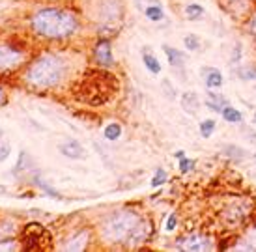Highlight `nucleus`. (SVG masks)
I'll list each match as a JSON object with an SVG mask.
<instances>
[{
	"instance_id": "nucleus-1",
	"label": "nucleus",
	"mask_w": 256,
	"mask_h": 252,
	"mask_svg": "<svg viewBox=\"0 0 256 252\" xmlns=\"http://www.w3.org/2000/svg\"><path fill=\"white\" fill-rule=\"evenodd\" d=\"M30 26L36 36L47 40H65L73 36L79 28L77 15L60 8H45L34 13L30 19Z\"/></svg>"
},
{
	"instance_id": "nucleus-2",
	"label": "nucleus",
	"mask_w": 256,
	"mask_h": 252,
	"mask_svg": "<svg viewBox=\"0 0 256 252\" xmlns=\"http://www.w3.org/2000/svg\"><path fill=\"white\" fill-rule=\"evenodd\" d=\"M118 92V81L114 75L107 71H88V73L77 83L73 95L77 101L90 106L105 105L112 99V95Z\"/></svg>"
},
{
	"instance_id": "nucleus-3",
	"label": "nucleus",
	"mask_w": 256,
	"mask_h": 252,
	"mask_svg": "<svg viewBox=\"0 0 256 252\" xmlns=\"http://www.w3.org/2000/svg\"><path fill=\"white\" fill-rule=\"evenodd\" d=\"M65 62L56 54L45 53L30 62L24 73V81L34 88H53L64 79Z\"/></svg>"
},
{
	"instance_id": "nucleus-4",
	"label": "nucleus",
	"mask_w": 256,
	"mask_h": 252,
	"mask_svg": "<svg viewBox=\"0 0 256 252\" xmlns=\"http://www.w3.org/2000/svg\"><path fill=\"white\" fill-rule=\"evenodd\" d=\"M142 221L139 213L129 210H122L112 213L110 217H107L103 224H101V237L107 243H128L131 233L135 230V226Z\"/></svg>"
},
{
	"instance_id": "nucleus-5",
	"label": "nucleus",
	"mask_w": 256,
	"mask_h": 252,
	"mask_svg": "<svg viewBox=\"0 0 256 252\" xmlns=\"http://www.w3.org/2000/svg\"><path fill=\"white\" fill-rule=\"evenodd\" d=\"M176 249L189 252H202V251H212L213 243L210 241V237H206L204 233H187V235H182L176 241Z\"/></svg>"
},
{
	"instance_id": "nucleus-6",
	"label": "nucleus",
	"mask_w": 256,
	"mask_h": 252,
	"mask_svg": "<svg viewBox=\"0 0 256 252\" xmlns=\"http://www.w3.org/2000/svg\"><path fill=\"white\" fill-rule=\"evenodd\" d=\"M24 62V53L15 49L13 45L2 43L0 45V71H10Z\"/></svg>"
},
{
	"instance_id": "nucleus-7",
	"label": "nucleus",
	"mask_w": 256,
	"mask_h": 252,
	"mask_svg": "<svg viewBox=\"0 0 256 252\" xmlns=\"http://www.w3.org/2000/svg\"><path fill=\"white\" fill-rule=\"evenodd\" d=\"M49 233V231L43 228L40 222H30L26 224V228L22 230V245L26 251H36L40 249V243H42V235Z\"/></svg>"
},
{
	"instance_id": "nucleus-8",
	"label": "nucleus",
	"mask_w": 256,
	"mask_h": 252,
	"mask_svg": "<svg viewBox=\"0 0 256 252\" xmlns=\"http://www.w3.org/2000/svg\"><path fill=\"white\" fill-rule=\"evenodd\" d=\"M249 213H251L249 202L247 200H237V202H234L232 206H228L223 211V219L228 224H239V222L245 221V217Z\"/></svg>"
},
{
	"instance_id": "nucleus-9",
	"label": "nucleus",
	"mask_w": 256,
	"mask_h": 252,
	"mask_svg": "<svg viewBox=\"0 0 256 252\" xmlns=\"http://www.w3.org/2000/svg\"><path fill=\"white\" fill-rule=\"evenodd\" d=\"M94 60L103 67H110L114 63V56H112V47L108 40H99L94 45Z\"/></svg>"
},
{
	"instance_id": "nucleus-10",
	"label": "nucleus",
	"mask_w": 256,
	"mask_h": 252,
	"mask_svg": "<svg viewBox=\"0 0 256 252\" xmlns=\"http://www.w3.org/2000/svg\"><path fill=\"white\" fill-rule=\"evenodd\" d=\"M58 149H60L62 155H65V157L69 159H86V151L85 147H83V144H79L73 138H69V140H65L62 144H58Z\"/></svg>"
},
{
	"instance_id": "nucleus-11",
	"label": "nucleus",
	"mask_w": 256,
	"mask_h": 252,
	"mask_svg": "<svg viewBox=\"0 0 256 252\" xmlns=\"http://www.w3.org/2000/svg\"><path fill=\"white\" fill-rule=\"evenodd\" d=\"M202 79L208 90H217V88H221L224 83L223 73H221L217 67H202Z\"/></svg>"
},
{
	"instance_id": "nucleus-12",
	"label": "nucleus",
	"mask_w": 256,
	"mask_h": 252,
	"mask_svg": "<svg viewBox=\"0 0 256 252\" xmlns=\"http://www.w3.org/2000/svg\"><path fill=\"white\" fill-rule=\"evenodd\" d=\"M122 15V6L118 0H105L101 2V10H99V17L103 21H114V19H120Z\"/></svg>"
},
{
	"instance_id": "nucleus-13",
	"label": "nucleus",
	"mask_w": 256,
	"mask_h": 252,
	"mask_svg": "<svg viewBox=\"0 0 256 252\" xmlns=\"http://www.w3.org/2000/svg\"><path fill=\"white\" fill-rule=\"evenodd\" d=\"M226 105H230V103H228V99H226L223 94L208 92V95H206V106H208L210 110H213V112H219V114H221Z\"/></svg>"
},
{
	"instance_id": "nucleus-14",
	"label": "nucleus",
	"mask_w": 256,
	"mask_h": 252,
	"mask_svg": "<svg viewBox=\"0 0 256 252\" xmlns=\"http://www.w3.org/2000/svg\"><path fill=\"white\" fill-rule=\"evenodd\" d=\"M149 235V222L146 221H140L137 226H135V230H133V233H131V237H129L128 245H140V243H144L146 239H148Z\"/></svg>"
},
{
	"instance_id": "nucleus-15",
	"label": "nucleus",
	"mask_w": 256,
	"mask_h": 252,
	"mask_svg": "<svg viewBox=\"0 0 256 252\" xmlns=\"http://www.w3.org/2000/svg\"><path fill=\"white\" fill-rule=\"evenodd\" d=\"M182 106L187 114H196L198 108H200L198 94H194V92H185V94L182 95Z\"/></svg>"
},
{
	"instance_id": "nucleus-16",
	"label": "nucleus",
	"mask_w": 256,
	"mask_h": 252,
	"mask_svg": "<svg viewBox=\"0 0 256 252\" xmlns=\"http://www.w3.org/2000/svg\"><path fill=\"white\" fill-rule=\"evenodd\" d=\"M163 51L167 54L169 63H171L172 67H183V63H185V54H183L182 51H178V49H174V47H169V45H163Z\"/></svg>"
},
{
	"instance_id": "nucleus-17",
	"label": "nucleus",
	"mask_w": 256,
	"mask_h": 252,
	"mask_svg": "<svg viewBox=\"0 0 256 252\" xmlns=\"http://www.w3.org/2000/svg\"><path fill=\"white\" fill-rule=\"evenodd\" d=\"M86 241H88V231L81 230L75 237L69 239V243L65 245L64 249L65 251H83V249L86 247Z\"/></svg>"
},
{
	"instance_id": "nucleus-18",
	"label": "nucleus",
	"mask_w": 256,
	"mask_h": 252,
	"mask_svg": "<svg viewBox=\"0 0 256 252\" xmlns=\"http://www.w3.org/2000/svg\"><path fill=\"white\" fill-rule=\"evenodd\" d=\"M221 116L224 118V122H228V124H241V122H243V114H241L235 106H230V105L224 106Z\"/></svg>"
},
{
	"instance_id": "nucleus-19",
	"label": "nucleus",
	"mask_w": 256,
	"mask_h": 252,
	"mask_svg": "<svg viewBox=\"0 0 256 252\" xmlns=\"http://www.w3.org/2000/svg\"><path fill=\"white\" fill-rule=\"evenodd\" d=\"M142 62H144V65H146V69H148L149 73H153V75H159L161 73L159 60H157L153 54H149L148 51H144V53H142Z\"/></svg>"
},
{
	"instance_id": "nucleus-20",
	"label": "nucleus",
	"mask_w": 256,
	"mask_h": 252,
	"mask_svg": "<svg viewBox=\"0 0 256 252\" xmlns=\"http://www.w3.org/2000/svg\"><path fill=\"white\" fill-rule=\"evenodd\" d=\"M144 15L153 22H159L165 19V11H163L159 4H149L148 8H144Z\"/></svg>"
},
{
	"instance_id": "nucleus-21",
	"label": "nucleus",
	"mask_w": 256,
	"mask_h": 252,
	"mask_svg": "<svg viewBox=\"0 0 256 252\" xmlns=\"http://www.w3.org/2000/svg\"><path fill=\"white\" fill-rule=\"evenodd\" d=\"M34 167V161L30 159V155L26 151H21L19 155V161H17V168H15V174H22V172H28L32 170Z\"/></svg>"
},
{
	"instance_id": "nucleus-22",
	"label": "nucleus",
	"mask_w": 256,
	"mask_h": 252,
	"mask_svg": "<svg viewBox=\"0 0 256 252\" xmlns=\"http://www.w3.org/2000/svg\"><path fill=\"white\" fill-rule=\"evenodd\" d=\"M224 155L230 159H235V161H241V159L247 157L245 149H241L239 146H234V144H228L224 146Z\"/></svg>"
},
{
	"instance_id": "nucleus-23",
	"label": "nucleus",
	"mask_w": 256,
	"mask_h": 252,
	"mask_svg": "<svg viewBox=\"0 0 256 252\" xmlns=\"http://www.w3.org/2000/svg\"><path fill=\"white\" fill-rule=\"evenodd\" d=\"M215 120H212V118H208V120H204V122H200V135H202L204 138H210L212 135H213V131H215Z\"/></svg>"
},
{
	"instance_id": "nucleus-24",
	"label": "nucleus",
	"mask_w": 256,
	"mask_h": 252,
	"mask_svg": "<svg viewBox=\"0 0 256 252\" xmlns=\"http://www.w3.org/2000/svg\"><path fill=\"white\" fill-rule=\"evenodd\" d=\"M122 137V126L120 124H108L105 127V138L107 140H118Z\"/></svg>"
},
{
	"instance_id": "nucleus-25",
	"label": "nucleus",
	"mask_w": 256,
	"mask_h": 252,
	"mask_svg": "<svg viewBox=\"0 0 256 252\" xmlns=\"http://www.w3.org/2000/svg\"><path fill=\"white\" fill-rule=\"evenodd\" d=\"M185 15L189 19H200L204 15V8L200 4H187L185 6Z\"/></svg>"
},
{
	"instance_id": "nucleus-26",
	"label": "nucleus",
	"mask_w": 256,
	"mask_h": 252,
	"mask_svg": "<svg viewBox=\"0 0 256 252\" xmlns=\"http://www.w3.org/2000/svg\"><path fill=\"white\" fill-rule=\"evenodd\" d=\"M237 75L241 81H253V79H256V65H245V67L237 69Z\"/></svg>"
},
{
	"instance_id": "nucleus-27",
	"label": "nucleus",
	"mask_w": 256,
	"mask_h": 252,
	"mask_svg": "<svg viewBox=\"0 0 256 252\" xmlns=\"http://www.w3.org/2000/svg\"><path fill=\"white\" fill-rule=\"evenodd\" d=\"M183 45L187 47V51H198L200 49V40L194 34H189V36L183 38Z\"/></svg>"
},
{
	"instance_id": "nucleus-28",
	"label": "nucleus",
	"mask_w": 256,
	"mask_h": 252,
	"mask_svg": "<svg viewBox=\"0 0 256 252\" xmlns=\"http://www.w3.org/2000/svg\"><path fill=\"white\" fill-rule=\"evenodd\" d=\"M167 179H169V176H167L165 168H157V170H155V176L151 178V181H149V183H151V187H161V185H163Z\"/></svg>"
},
{
	"instance_id": "nucleus-29",
	"label": "nucleus",
	"mask_w": 256,
	"mask_h": 252,
	"mask_svg": "<svg viewBox=\"0 0 256 252\" xmlns=\"http://www.w3.org/2000/svg\"><path fill=\"white\" fill-rule=\"evenodd\" d=\"M161 90H163V94H165V97H169V99H174V97H176V92H174V86H172V83L169 81V79H165V81L161 83Z\"/></svg>"
},
{
	"instance_id": "nucleus-30",
	"label": "nucleus",
	"mask_w": 256,
	"mask_h": 252,
	"mask_svg": "<svg viewBox=\"0 0 256 252\" xmlns=\"http://www.w3.org/2000/svg\"><path fill=\"white\" fill-rule=\"evenodd\" d=\"M194 165H196V161H192V159H187V157L180 159V172H182V174H187V172H191L192 168H194Z\"/></svg>"
},
{
	"instance_id": "nucleus-31",
	"label": "nucleus",
	"mask_w": 256,
	"mask_h": 252,
	"mask_svg": "<svg viewBox=\"0 0 256 252\" xmlns=\"http://www.w3.org/2000/svg\"><path fill=\"white\" fill-rule=\"evenodd\" d=\"M36 183H38V187H42V189L45 190V192H47V194H51V196H53V198H56V200H60V198H62V196H60V192H58V190H54L53 187H49V185H47V183H43L42 179H36Z\"/></svg>"
},
{
	"instance_id": "nucleus-32",
	"label": "nucleus",
	"mask_w": 256,
	"mask_h": 252,
	"mask_svg": "<svg viewBox=\"0 0 256 252\" xmlns=\"http://www.w3.org/2000/svg\"><path fill=\"white\" fill-rule=\"evenodd\" d=\"M176 226H178V217H176V213H171L167 222H165V231H174Z\"/></svg>"
},
{
	"instance_id": "nucleus-33",
	"label": "nucleus",
	"mask_w": 256,
	"mask_h": 252,
	"mask_svg": "<svg viewBox=\"0 0 256 252\" xmlns=\"http://www.w3.org/2000/svg\"><path fill=\"white\" fill-rule=\"evenodd\" d=\"M245 28L249 34H253V36H256V11L247 19V24H245Z\"/></svg>"
},
{
	"instance_id": "nucleus-34",
	"label": "nucleus",
	"mask_w": 256,
	"mask_h": 252,
	"mask_svg": "<svg viewBox=\"0 0 256 252\" xmlns=\"http://www.w3.org/2000/svg\"><path fill=\"white\" fill-rule=\"evenodd\" d=\"M10 151L11 147L8 146V144H0V163H4L6 159L10 157Z\"/></svg>"
},
{
	"instance_id": "nucleus-35",
	"label": "nucleus",
	"mask_w": 256,
	"mask_h": 252,
	"mask_svg": "<svg viewBox=\"0 0 256 252\" xmlns=\"http://www.w3.org/2000/svg\"><path fill=\"white\" fill-rule=\"evenodd\" d=\"M239 60H241V47H239V45H235L234 54H232V63H237Z\"/></svg>"
},
{
	"instance_id": "nucleus-36",
	"label": "nucleus",
	"mask_w": 256,
	"mask_h": 252,
	"mask_svg": "<svg viewBox=\"0 0 256 252\" xmlns=\"http://www.w3.org/2000/svg\"><path fill=\"white\" fill-rule=\"evenodd\" d=\"M4 101H6V92H4V88L0 86V105H2Z\"/></svg>"
},
{
	"instance_id": "nucleus-37",
	"label": "nucleus",
	"mask_w": 256,
	"mask_h": 252,
	"mask_svg": "<svg viewBox=\"0 0 256 252\" xmlns=\"http://www.w3.org/2000/svg\"><path fill=\"white\" fill-rule=\"evenodd\" d=\"M174 155H176L178 159H183V157H185V151H182V149H180V151H176Z\"/></svg>"
},
{
	"instance_id": "nucleus-38",
	"label": "nucleus",
	"mask_w": 256,
	"mask_h": 252,
	"mask_svg": "<svg viewBox=\"0 0 256 252\" xmlns=\"http://www.w3.org/2000/svg\"><path fill=\"white\" fill-rule=\"evenodd\" d=\"M0 192H6V189H4V187H0Z\"/></svg>"
},
{
	"instance_id": "nucleus-39",
	"label": "nucleus",
	"mask_w": 256,
	"mask_h": 252,
	"mask_svg": "<svg viewBox=\"0 0 256 252\" xmlns=\"http://www.w3.org/2000/svg\"><path fill=\"white\" fill-rule=\"evenodd\" d=\"M255 124H256V110H255Z\"/></svg>"
},
{
	"instance_id": "nucleus-40",
	"label": "nucleus",
	"mask_w": 256,
	"mask_h": 252,
	"mask_svg": "<svg viewBox=\"0 0 256 252\" xmlns=\"http://www.w3.org/2000/svg\"><path fill=\"white\" fill-rule=\"evenodd\" d=\"M255 161H256V155H255Z\"/></svg>"
},
{
	"instance_id": "nucleus-41",
	"label": "nucleus",
	"mask_w": 256,
	"mask_h": 252,
	"mask_svg": "<svg viewBox=\"0 0 256 252\" xmlns=\"http://www.w3.org/2000/svg\"><path fill=\"white\" fill-rule=\"evenodd\" d=\"M255 90H256V86H255Z\"/></svg>"
}]
</instances>
